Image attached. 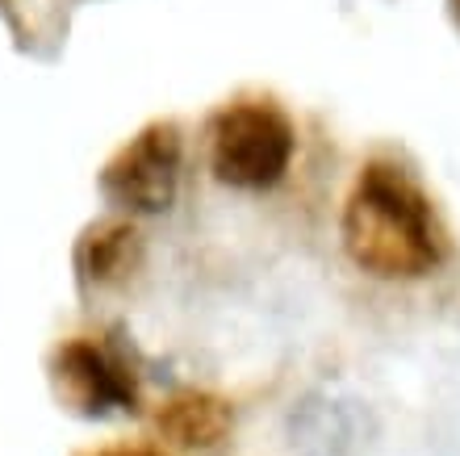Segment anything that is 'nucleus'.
Here are the masks:
<instances>
[{"label": "nucleus", "instance_id": "1", "mask_svg": "<svg viewBox=\"0 0 460 456\" xmlns=\"http://www.w3.org/2000/svg\"><path fill=\"white\" fill-rule=\"evenodd\" d=\"M343 247L381 281H419L444 264V230L411 172L373 159L343 205Z\"/></svg>", "mask_w": 460, "mask_h": 456}, {"label": "nucleus", "instance_id": "2", "mask_svg": "<svg viewBox=\"0 0 460 456\" xmlns=\"http://www.w3.org/2000/svg\"><path fill=\"white\" fill-rule=\"evenodd\" d=\"M289 118L272 101H239L209 126V168L230 189H272L293 164Z\"/></svg>", "mask_w": 460, "mask_h": 456}, {"label": "nucleus", "instance_id": "3", "mask_svg": "<svg viewBox=\"0 0 460 456\" xmlns=\"http://www.w3.org/2000/svg\"><path fill=\"white\" fill-rule=\"evenodd\" d=\"M184 139L176 121H151L118 147L101 172V192L126 214H164L181 189Z\"/></svg>", "mask_w": 460, "mask_h": 456}, {"label": "nucleus", "instance_id": "4", "mask_svg": "<svg viewBox=\"0 0 460 456\" xmlns=\"http://www.w3.org/2000/svg\"><path fill=\"white\" fill-rule=\"evenodd\" d=\"M55 377V394L67 410L84 415V419H105L113 410H138V385L130 369L113 361L110 352L93 344V339H67L55 348L50 361Z\"/></svg>", "mask_w": 460, "mask_h": 456}, {"label": "nucleus", "instance_id": "5", "mask_svg": "<svg viewBox=\"0 0 460 456\" xmlns=\"http://www.w3.org/2000/svg\"><path fill=\"white\" fill-rule=\"evenodd\" d=\"M230 427H234L230 402L218 394H206V389L176 394L159 410V432L181 448H214L230 435Z\"/></svg>", "mask_w": 460, "mask_h": 456}, {"label": "nucleus", "instance_id": "6", "mask_svg": "<svg viewBox=\"0 0 460 456\" xmlns=\"http://www.w3.org/2000/svg\"><path fill=\"white\" fill-rule=\"evenodd\" d=\"M134 260H138V230L130 222H105V227L88 230L80 243V273L97 285L126 281Z\"/></svg>", "mask_w": 460, "mask_h": 456}, {"label": "nucleus", "instance_id": "7", "mask_svg": "<svg viewBox=\"0 0 460 456\" xmlns=\"http://www.w3.org/2000/svg\"><path fill=\"white\" fill-rule=\"evenodd\" d=\"M88 456H164L155 448H143V444H113V448H97V452Z\"/></svg>", "mask_w": 460, "mask_h": 456}, {"label": "nucleus", "instance_id": "8", "mask_svg": "<svg viewBox=\"0 0 460 456\" xmlns=\"http://www.w3.org/2000/svg\"><path fill=\"white\" fill-rule=\"evenodd\" d=\"M456 13H460V0H456Z\"/></svg>", "mask_w": 460, "mask_h": 456}]
</instances>
